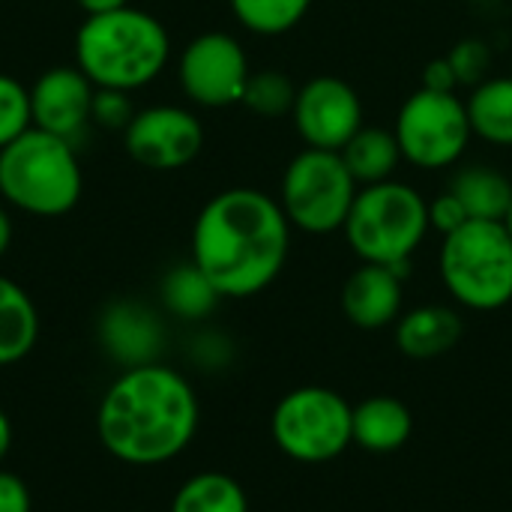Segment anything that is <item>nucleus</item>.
Segmentation results:
<instances>
[{
    "instance_id": "1",
    "label": "nucleus",
    "mask_w": 512,
    "mask_h": 512,
    "mask_svg": "<svg viewBox=\"0 0 512 512\" xmlns=\"http://www.w3.org/2000/svg\"><path fill=\"white\" fill-rule=\"evenodd\" d=\"M291 231L279 198L252 186L222 189L195 216L189 261L213 282L222 300H246L282 276Z\"/></svg>"
},
{
    "instance_id": "2",
    "label": "nucleus",
    "mask_w": 512,
    "mask_h": 512,
    "mask_svg": "<svg viewBox=\"0 0 512 512\" xmlns=\"http://www.w3.org/2000/svg\"><path fill=\"white\" fill-rule=\"evenodd\" d=\"M201 405L186 375L165 363L123 369L96 411L102 447L123 465L153 468L177 459L195 441Z\"/></svg>"
},
{
    "instance_id": "3",
    "label": "nucleus",
    "mask_w": 512,
    "mask_h": 512,
    "mask_svg": "<svg viewBox=\"0 0 512 512\" xmlns=\"http://www.w3.org/2000/svg\"><path fill=\"white\" fill-rule=\"evenodd\" d=\"M171 60L165 24L135 6L87 15L75 33V66L93 87L135 93L153 84Z\"/></svg>"
},
{
    "instance_id": "4",
    "label": "nucleus",
    "mask_w": 512,
    "mask_h": 512,
    "mask_svg": "<svg viewBox=\"0 0 512 512\" xmlns=\"http://www.w3.org/2000/svg\"><path fill=\"white\" fill-rule=\"evenodd\" d=\"M84 192L72 141L30 126L0 150V198L27 216H63Z\"/></svg>"
},
{
    "instance_id": "5",
    "label": "nucleus",
    "mask_w": 512,
    "mask_h": 512,
    "mask_svg": "<svg viewBox=\"0 0 512 512\" xmlns=\"http://www.w3.org/2000/svg\"><path fill=\"white\" fill-rule=\"evenodd\" d=\"M429 231V201L405 180L360 186L342 228L363 264H384L405 276Z\"/></svg>"
},
{
    "instance_id": "6",
    "label": "nucleus",
    "mask_w": 512,
    "mask_h": 512,
    "mask_svg": "<svg viewBox=\"0 0 512 512\" xmlns=\"http://www.w3.org/2000/svg\"><path fill=\"white\" fill-rule=\"evenodd\" d=\"M438 273L456 306L498 312L512 303V237L504 222L468 219L441 237Z\"/></svg>"
},
{
    "instance_id": "7",
    "label": "nucleus",
    "mask_w": 512,
    "mask_h": 512,
    "mask_svg": "<svg viewBox=\"0 0 512 512\" xmlns=\"http://www.w3.org/2000/svg\"><path fill=\"white\" fill-rule=\"evenodd\" d=\"M351 420L354 405L339 390L306 384L288 390L276 402L270 414V435L291 462L324 465L354 447Z\"/></svg>"
},
{
    "instance_id": "8",
    "label": "nucleus",
    "mask_w": 512,
    "mask_h": 512,
    "mask_svg": "<svg viewBox=\"0 0 512 512\" xmlns=\"http://www.w3.org/2000/svg\"><path fill=\"white\" fill-rule=\"evenodd\" d=\"M360 186L333 150L303 147L282 174L279 207L294 231L327 237L345 228Z\"/></svg>"
},
{
    "instance_id": "9",
    "label": "nucleus",
    "mask_w": 512,
    "mask_h": 512,
    "mask_svg": "<svg viewBox=\"0 0 512 512\" xmlns=\"http://www.w3.org/2000/svg\"><path fill=\"white\" fill-rule=\"evenodd\" d=\"M393 135L402 159L423 171L459 165L474 141L465 99L459 93H438L426 87H417L402 102Z\"/></svg>"
},
{
    "instance_id": "10",
    "label": "nucleus",
    "mask_w": 512,
    "mask_h": 512,
    "mask_svg": "<svg viewBox=\"0 0 512 512\" xmlns=\"http://www.w3.org/2000/svg\"><path fill=\"white\" fill-rule=\"evenodd\" d=\"M249 75L252 66L246 48L225 30H207L195 36L177 60L180 90L201 108L240 105Z\"/></svg>"
},
{
    "instance_id": "11",
    "label": "nucleus",
    "mask_w": 512,
    "mask_h": 512,
    "mask_svg": "<svg viewBox=\"0 0 512 512\" xmlns=\"http://www.w3.org/2000/svg\"><path fill=\"white\" fill-rule=\"evenodd\" d=\"M363 99L339 75H315L300 84L291 123L306 147L339 153L366 123Z\"/></svg>"
},
{
    "instance_id": "12",
    "label": "nucleus",
    "mask_w": 512,
    "mask_h": 512,
    "mask_svg": "<svg viewBox=\"0 0 512 512\" xmlns=\"http://www.w3.org/2000/svg\"><path fill=\"white\" fill-rule=\"evenodd\" d=\"M126 153L147 171H180L204 150V126L183 105H150L135 111L123 132Z\"/></svg>"
},
{
    "instance_id": "13",
    "label": "nucleus",
    "mask_w": 512,
    "mask_h": 512,
    "mask_svg": "<svg viewBox=\"0 0 512 512\" xmlns=\"http://www.w3.org/2000/svg\"><path fill=\"white\" fill-rule=\"evenodd\" d=\"M96 87L78 66H51L30 84V117L36 129L72 141L93 111Z\"/></svg>"
},
{
    "instance_id": "14",
    "label": "nucleus",
    "mask_w": 512,
    "mask_h": 512,
    "mask_svg": "<svg viewBox=\"0 0 512 512\" xmlns=\"http://www.w3.org/2000/svg\"><path fill=\"white\" fill-rule=\"evenodd\" d=\"M99 345L123 369L159 363L165 327L159 315L138 300H114L99 318Z\"/></svg>"
},
{
    "instance_id": "15",
    "label": "nucleus",
    "mask_w": 512,
    "mask_h": 512,
    "mask_svg": "<svg viewBox=\"0 0 512 512\" xmlns=\"http://www.w3.org/2000/svg\"><path fill=\"white\" fill-rule=\"evenodd\" d=\"M405 273L384 264H363L342 285V315L357 330H387L405 312Z\"/></svg>"
},
{
    "instance_id": "16",
    "label": "nucleus",
    "mask_w": 512,
    "mask_h": 512,
    "mask_svg": "<svg viewBox=\"0 0 512 512\" xmlns=\"http://www.w3.org/2000/svg\"><path fill=\"white\" fill-rule=\"evenodd\" d=\"M396 327V348L411 360H438L450 354L462 336L465 321L459 309L444 303H423L399 315Z\"/></svg>"
},
{
    "instance_id": "17",
    "label": "nucleus",
    "mask_w": 512,
    "mask_h": 512,
    "mask_svg": "<svg viewBox=\"0 0 512 512\" xmlns=\"http://www.w3.org/2000/svg\"><path fill=\"white\" fill-rule=\"evenodd\" d=\"M411 435H414V414L402 399L369 396L354 405V420H351L354 447L375 456H390L399 453L411 441Z\"/></svg>"
},
{
    "instance_id": "18",
    "label": "nucleus",
    "mask_w": 512,
    "mask_h": 512,
    "mask_svg": "<svg viewBox=\"0 0 512 512\" xmlns=\"http://www.w3.org/2000/svg\"><path fill=\"white\" fill-rule=\"evenodd\" d=\"M450 192L465 204L468 219L504 222L512 204V180L492 165H465L453 174Z\"/></svg>"
},
{
    "instance_id": "19",
    "label": "nucleus",
    "mask_w": 512,
    "mask_h": 512,
    "mask_svg": "<svg viewBox=\"0 0 512 512\" xmlns=\"http://www.w3.org/2000/svg\"><path fill=\"white\" fill-rule=\"evenodd\" d=\"M339 156L348 165L357 186H375V183L396 180V171L405 162L393 129H384V126H363L339 150Z\"/></svg>"
},
{
    "instance_id": "20",
    "label": "nucleus",
    "mask_w": 512,
    "mask_h": 512,
    "mask_svg": "<svg viewBox=\"0 0 512 512\" xmlns=\"http://www.w3.org/2000/svg\"><path fill=\"white\" fill-rule=\"evenodd\" d=\"M474 138L492 147H512V75H489L465 96Z\"/></svg>"
},
{
    "instance_id": "21",
    "label": "nucleus",
    "mask_w": 512,
    "mask_h": 512,
    "mask_svg": "<svg viewBox=\"0 0 512 512\" xmlns=\"http://www.w3.org/2000/svg\"><path fill=\"white\" fill-rule=\"evenodd\" d=\"M39 339V312L30 294L0 276V369L21 363Z\"/></svg>"
},
{
    "instance_id": "22",
    "label": "nucleus",
    "mask_w": 512,
    "mask_h": 512,
    "mask_svg": "<svg viewBox=\"0 0 512 512\" xmlns=\"http://www.w3.org/2000/svg\"><path fill=\"white\" fill-rule=\"evenodd\" d=\"M159 294H162L165 309L180 321H204L213 315V309L222 300L213 282L192 261L171 267L162 279Z\"/></svg>"
},
{
    "instance_id": "23",
    "label": "nucleus",
    "mask_w": 512,
    "mask_h": 512,
    "mask_svg": "<svg viewBox=\"0 0 512 512\" xmlns=\"http://www.w3.org/2000/svg\"><path fill=\"white\" fill-rule=\"evenodd\" d=\"M171 512H249V498L234 477L201 471L177 489Z\"/></svg>"
},
{
    "instance_id": "24",
    "label": "nucleus",
    "mask_w": 512,
    "mask_h": 512,
    "mask_svg": "<svg viewBox=\"0 0 512 512\" xmlns=\"http://www.w3.org/2000/svg\"><path fill=\"white\" fill-rule=\"evenodd\" d=\"M237 24L255 36L291 33L309 12L312 0H228Z\"/></svg>"
},
{
    "instance_id": "25",
    "label": "nucleus",
    "mask_w": 512,
    "mask_h": 512,
    "mask_svg": "<svg viewBox=\"0 0 512 512\" xmlns=\"http://www.w3.org/2000/svg\"><path fill=\"white\" fill-rule=\"evenodd\" d=\"M297 90L300 87L282 69H258V72L249 75L240 105L249 108L258 117H267V120L291 117Z\"/></svg>"
},
{
    "instance_id": "26",
    "label": "nucleus",
    "mask_w": 512,
    "mask_h": 512,
    "mask_svg": "<svg viewBox=\"0 0 512 512\" xmlns=\"http://www.w3.org/2000/svg\"><path fill=\"white\" fill-rule=\"evenodd\" d=\"M30 126V87H24L15 75L0 72V150Z\"/></svg>"
},
{
    "instance_id": "27",
    "label": "nucleus",
    "mask_w": 512,
    "mask_h": 512,
    "mask_svg": "<svg viewBox=\"0 0 512 512\" xmlns=\"http://www.w3.org/2000/svg\"><path fill=\"white\" fill-rule=\"evenodd\" d=\"M456 78H459V87H477L480 81L489 78V69H492V51L483 39H462L453 45V51L447 54Z\"/></svg>"
},
{
    "instance_id": "28",
    "label": "nucleus",
    "mask_w": 512,
    "mask_h": 512,
    "mask_svg": "<svg viewBox=\"0 0 512 512\" xmlns=\"http://www.w3.org/2000/svg\"><path fill=\"white\" fill-rule=\"evenodd\" d=\"M135 111H138V108H135V102H132V93L96 87L90 123H96L99 129H108V132H126V126L132 123Z\"/></svg>"
},
{
    "instance_id": "29",
    "label": "nucleus",
    "mask_w": 512,
    "mask_h": 512,
    "mask_svg": "<svg viewBox=\"0 0 512 512\" xmlns=\"http://www.w3.org/2000/svg\"><path fill=\"white\" fill-rule=\"evenodd\" d=\"M468 222V213H465V204L447 189V192H441L438 198H432L429 201V228L435 231V234H441V237H447V234H453V231H459L462 225Z\"/></svg>"
},
{
    "instance_id": "30",
    "label": "nucleus",
    "mask_w": 512,
    "mask_h": 512,
    "mask_svg": "<svg viewBox=\"0 0 512 512\" xmlns=\"http://www.w3.org/2000/svg\"><path fill=\"white\" fill-rule=\"evenodd\" d=\"M0 512H33V498L27 483L0 468Z\"/></svg>"
},
{
    "instance_id": "31",
    "label": "nucleus",
    "mask_w": 512,
    "mask_h": 512,
    "mask_svg": "<svg viewBox=\"0 0 512 512\" xmlns=\"http://www.w3.org/2000/svg\"><path fill=\"white\" fill-rule=\"evenodd\" d=\"M420 87L438 90V93H459V78H456V72H453L447 54L426 63V69H423V84H420Z\"/></svg>"
},
{
    "instance_id": "32",
    "label": "nucleus",
    "mask_w": 512,
    "mask_h": 512,
    "mask_svg": "<svg viewBox=\"0 0 512 512\" xmlns=\"http://www.w3.org/2000/svg\"><path fill=\"white\" fill-rule=\"evenodd\" d=\"M84 15H102V12H114V9H123L129 6V0H75Z\"/></svg>"
},
{
    "instance_id": "33",
    "label": "nucleus",
    "mask_w": 512,
    "mask_h": 512,
    "mask_svg": "<svg viewBox=\"0 0 512 512\" xmlns=\"http://www.w3.org/2000/svg\"><path fill=\"white\" fill-rule=\"evenodd\" d=\"M9 450H12V423H9V417L0 411V468H3V462H6V456H9Z\"/></svg>"
},
{
    "instance_id": "34",
    "label": "nucleus",
    "mask_w": 512,
    "mask_h": 512,
    "mask_svg": "<svg viewBox=\"0 0 512 512\" xmlns=\"http://www.w3.org/2000/svg\"><path fill=\"white\" fill-rule=\"evenodd\" d=\"M9 246H12V219H9L6 207H0V261L9 252Z\"/></svg>"
},
{
    "instance_id": "35",
    "label": "nucleus",
    "mask_w": 512,
    "mask_h": 512,
    "mask_svg": "<svg viewBox=\"0 0 512 512\" xmlns=\"http://www.w3.org/2000/svg\"><path fill=\"white\" fill-rule=\"evenodd\" d=\"M504 228H507V234L512 237V204H510V210H507V216H504Z\"/></svg>"
}]
</instances>
